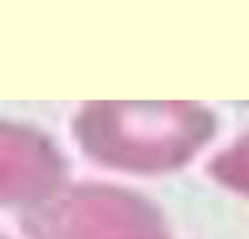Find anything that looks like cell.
<instances>
[{
	"label": "cell",
	"mask_w": 249,
	"mask_h": 239,
	"mask_svg": "<svg viewBox=\"0 0 249 239\" xmlns=\"http://www.w3.org/2000/svg\"><path fill=\"white\" fill-rule=\"evenodd\" d=\"M61 178V159L52 144L30 130L3 132V200L27 205L52 195Z\"/></svg>",
	"instance_id": "3"
},
{
	"label": "cell",
	"mask_w": 249,
	"mask_h": 239,
	"mask_svg": "<svg viewBox=\"0 0 249 239\" xmlns=\"http://www.w3.org/2000/svg\"><path fill=\"white\" fill-rule=\"evenodd\" d=\"M213 176L222 186L249 195V135L213 161Z\"/></svg>",
	"instance_id": "4"
},
{
	"label": "cell",
	"mask_w": 249,
	"mask_h": 239,
	"mask_svg": "<svg viewBox=\"0 0 249 239\" xmlns=\"http://www.w3.org/2000/svg\"><path fill=\"white\" fill-rule=\"evenodd\" d=\"M30 239H166L159 210L120 188L83 186L32 207Z\"/></svg>",
	"instance_id": "2"
},
{
	"label": "cell",
	"mask_w": 249,
	"mask_h": 239,
	"mask_svg": "<svg viewBox=\"0 0 249 239\" xmlns=\"http://www.w3.org/2000/svg\"><path fill=\"white\" fill-rule=\"evenodd\" d=\"M213 135V117L193 102H93L76 137L95 161L157 173L186 164Z\"/></svg>",
	"instance_id": "1"
}]
</instances>
